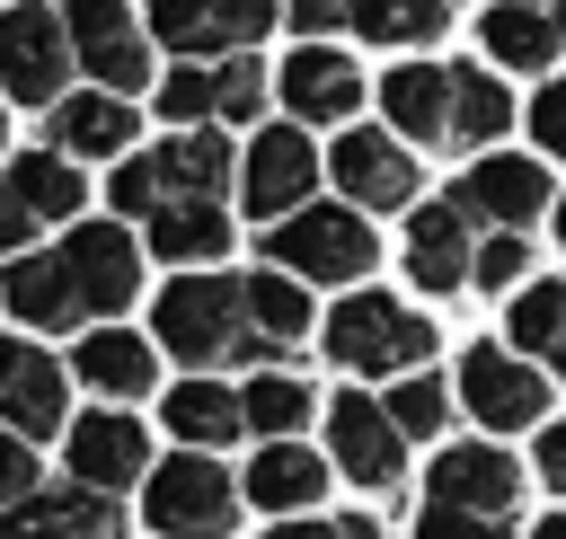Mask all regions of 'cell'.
Segmentation results:
<instances>
[{
  "label": "cell",
  "instance_id": "obj_1",
  "mask_svg": "<svg viewBox=\"0 0 566 539\" xmlns=\"http://www.w3.org/2000/svg\"><path fill=\"white\" fill-rule=\"evenodd\" d=\"M150 345L186 362V380H212V362H248V283L239 274H177L150 300Z\"/></svg>",
  "mask_w": 566,
  "mask_h": 539
},
{
  "label": "cell",
  "instance_id": "obj_2",
  "mask_svg": "<svg viewBox=\"0 0 566 539\" xmlns=\"http://www.w3.org/2000/svg\"><path fill=\"white\" fill-rule=\"evenodd\" d=\"M230 177H239V159H230V133H168L159 150H133L115 177H106V203L115 212H168V203H221L230 194Z\"/></svg>",
  "mask_w": 566,
  "mask_h": 539
},
{
  "label": "cell",
  "instance_id": "obj_3",
  "mask_svg": "<svg viewBox=\"0 0 566 539\" xmlns=\"http://www.w3.org/2000/svg\"><path fill=\"white\" fill-rule=\"evenodd\" d=\"M318 345H327L345 371H363V380H407V371L433 362V318L407 309V300H389V292H345V300L327 309Z\"/></svg>",
  "mask_w": 566,
  "mask_h": 539
},
{
  "label": "cell",
  "instance_id": "obj_4",
  "mask_svg": "<svg viewBox=\"0 0 566 539\" xmlns=\"http://www.w3.org/2000/svg\"><path fill=\"white\" fill-rule=\"evenodd\" d=\"M265 256L292 283H363L380 265V239H371V221L354 203H310V212H292V221L265 230Z\"/></svg>",
  "mask_w": 566,
  "mask_h": 539
},
{
  "label": "cell",
  "instance_id": "obj_5",
  "mask_svg": "<svg viewBox=\"0 0 566 539\" xmlns=\"http://www.w3.org/2000/svg\"><path fill=\"white\" fill-rule=\"evenodd\" d=\"M142 521H150L159 539H230V521H239V477H230L212 451H177V459L150 468Z\"/></svg>",
  "mask_w": 566,
  "mask_h": 539
},
{
  "label": "cell",
  "instance_id": "obj_6",
  "mask_svg": "<svg viewBox=\"0 0 566 539\" xmlns=\"http://www.w3.org/2000/svg\"><path fill=\"white\" fill-rule=\"evenodd\" d=\"M71 71H80V53H71L62 9L9 0L0 9V106H62L71 97Z\"/></svg>",
  "mask_w": 566,
  "mask_h": 539
},
{
  "label": "cell",
  "instance_id": "obj_7",
  "mask_svg": "<svg viewBox=\"0 0 566 539\" xmlns=\"http://www.w3.org/2000/svg\"><path fill=\"white\" fill-rule=\"evenodd\" d=\"M327 177H336V194H345L354 212H416V203H424L416 150H407L398 133H380V124H345L336 150H327Z\"/></svg>",
  "mask_w": 566,
  "mask_h": 539
},
{
  "label": "cell",
  "instance_id": "obj_8",
  "mask_svg": "<svg viewBox=\"0 0 566 539\" xmlns=\"http://www.w3.org/2000/svg\"><path fill=\"white\" fill-rule=\"evenodd\" d=\"M283 18V0H142V27L168 44V53H186V62H230V53H248L265 27Z\"/></svg>",
  "mask_w": 566,
  "mask_h": 539
},
{
  "label": "cell",
  "instance_id": "obj_9",
  "mask_svg": "<svg viewBox=\"0 0 566 539\" xmlns=\"http://www.w3.org/2000/svg\"><path fill=\"white\" fill-rule=\"evenodd\" d=\"M310 194H318V141L301 133V124H265L256 141H248V159H239V203H248V221H292V212H310Z\"/></svg>",
  "mask_w": 566,
  "mask_h": 539
},
{
  "label": "cell",
  "instance_id": "obj_10",
  "mask_svg": "<svg viewBox=\"0 0 566 539\" xmlns=\"http://www.w3.org/2000/svg\"><path fill=\"white\" fill-rule=\"evenodd\" d=\"M62 459H71V486H88V495H106V504H115L124 486H150V433H142L133 406H88V415H71Z\"/></svg>",
  "mask_w": 566,
  "mask_h": 539
},
{
  "label": "cell",
  "instance_id": "obj_11",
  "mask_svg": "<svg viewBox=\"0 0 566 539\" xmlns=\"http://www.w3.org/2000/svg\"><path fill=\"white\" fill-rule=\"evenodd\" d=\"M62 27H71L80 71H88L106 97H124V88L150 80V27H142L133 0H62Z\"/></svg>",
  "mask_w": 566,
  "mask_h": 539
},
{
  "label": "cell",
  "instance_id": "obj_12",
  "mask_svg": "<svg viewBox=\"0 0 566 539\" xmlns=\"http://www.w3.org/2000/svg\"><path fill=\"white\" fill-rule=\"evenodd\" d=\"M62 274H71V292H80V309H88V327H106L133 292H142V247H133V230L124 221H80V230H62Z\"/></svg>",
  "mask_w": 566,
  "mask_h": 539
},
{
  "label": "cell",
  "instance_id": "obj_13",
  "mask_svg": "<svg viewBox=\"0 0 566 539\" xmlns=\"http://www.w3.org/2000/svg\"><path fill=\"white\" fill-rule=\"evenodd\" d=\"M460 406L486 424V433H531L539 415H548V380L513 353V345H469L460 353Z\"/></svg>",
  "mask_w": 566,
  "mask_h": 539
},
{
  "label": "cell",
  "instance_id": "obj_14",
  "mask_svg": "<svg viewBox=\"0 0 566 539\" xmlns=\"http://www.w3.org/2000/svg\"><path fill=\"white\" fill-rule=\"evenodd\" d=\"M327 459H336V477H354V486L389 495V486L407 477V433L389 424V406H380V398L345 389V398H327Z\"/></svg>",
  "mask_w": 566,
  "mask_h": 539
},
{
  "label": "cell",
  "instance_id": "obj_15",
  "mask_svg": "<svg viewBox=\"0 0 566 539\" xmlns=\"http://www.w3.org/2000/svg\"><path fill=\"white\" fill-rule=\"evenodd\" d=\"M0 424L18 442L71 433V371L35 345V336H0Z\"/></svg>",
  "mask_w": 566,
  "mask_h": 539
},
{
  "label": "cell",
  "instance_id": "obj_16",
  "mask_svg": "<svg viewBox=\"0 0 566 539\" xmlns=\"http://www.w3.org/2000/svg\"><path fill=\"white\" fill-rule=\"evenodd\" d=\"M451 194H460V212H469V221H486L495 239H522V230L557 203L548 168H539V159H522V150H486V159H478Z\"/></svg>",
  "mask_w": 566,
  "mask_h": 539
},
{
  "label": "cell",
  "instance_id": "obj_17",
  "mask_svg": "<svg viewBox=\"0 0 566 539\" xmlns=\"http://www.w3.org/2000/svg\"><path fill=\"white\" fill-rule=\"evenodd\" d=\"M407 274H416V292H460V283H478V221L460 212V194L407 212Z\"/></svg>",
  "mask_w": 566,
  "mask_h": 539
},
{
  "label": "cell",
  "instance_id": "obj_18",
  "mask_svg": "<svg viewBox=\"0 0 566 539\" xmlns=\"http://www.w3.org/2000/svg\"><path fill=\"white\" fill-rule=\"evenodd\" d=\"M424 504H451V512H478V521H513L522 504V468L495 451V442H451L433 459V495Z\"/></svg>",
  "mask_w": 566,
  "mask_h": 539
},
{
  "label": "cell",
  "instance_id": "obj_19",
  "mask_svg": "<svg viewBox=\"0 0 566 539\" xmlns=\"http://www.w3.org/2000/svg\"><path fill=\"white\" fill-rule=\"evenodd\" d=\"M283 115L292 124H345L354 106H363V71H354V53H336V44H301V53H283Z\"/></svg>",
  "mask_w": 566,
  "mask_h": 539
},
{
  "label": "cell",
  "instance_id": "obj_20",
  "mask_svg": "<svg viewBox=\"0 0 566 539\" xmlns=\"http://www.w3.org/2000/svg\"><path fill=\"white\" fill-rule=\"evenodd\" d=\"M133 133H142V115L124 106V97H106V88H71L62 106H53V124H44V150H62L71 168L80 159H133Z\"/></svg>",
  "mask_w": 566,
  "mask_h": 539
},
{
  "label": "cell",
  "instance_id": "obj_21",
  "mask_svg": "<svg viewBox=\"0 0 566 539\" xmlns=\"http://www.w3.org/2000/svg\"><path fill=\"white\" fill-rule=\"evenodd\" d=\"M71 380H80V389H97L106 406H133V398H150V380H159V353H150V336L88 327V336L71 345Z\"/></svg>",
  "mask_w": 566,
  "mask_h": 539
},
{
  "label": "cell",
  "instance_id": "obj_22",
  "mask_svg": "<svg viewBox=\"0 0 566 539\" xmlns=\"http://www.w3.org/2000/svg\"><path fill=\"white\" fill-rule=\"evenodd\" d=\"M0 300H9V318L35 327V336H71V327H88V309H80V292H71V274H62L53 247L18 256V265L0 274Z\"/></svg>",
  "mask_w": 566,
  "mask_h": 539
},
{
  "label": "cell",
  "instance_id": "obj_23",
  "mask_svg": "<svg viewBox=\"0 0 566 539\" xmlns=\"http://www.w3.org/2000/svg\"><path fill=\"white\" fill-rule=\"evenodd\" d=\"M0 539H115V504L71 486V477H53L18 512H0Z\"/></svg>",
  "mask_w": 566,
  "mask_h": 539
},
{
  "label": "cell",
  "instance_id": "obj_24",
  "mask_svg": "<svg viewBox=\"0 0 566 539\" xmlns=\"http://www.w3.org/2000/svg\"><path fill=\"white\" fill-rule=\"evenodd\" d=\"M239 495H248V504H265V512H283V521H301V512L327 495V459H318L310 442H265V451L248 459Z\"/></svg>",
  "mask_w": 566,
  "mask_h": 539
},
{
  "label": "cell",
  "instance_id": "obj_25",
  "mask_svg": "<svg viewBox=\"0 0 566 539\" xmlns=\"http://www.w3.org/2000/svg\"><path fill=\"white\" fill-rule=\"evenodd\" d=\"M380 115L398 141H451V62H398L380 80Z\"/></svg>",
  "mask_w": 566,
  "mask_h": 539
},
{
  "label": "cell",
  "instance_id": "obj_26",
  "mask_svg": "<svg viewBox=\"0 0 566 539\" xmlns=\"http://www.w3.org/2000/svg\"><path fill=\"white\" fill-rule=\"evenodd\" d=\"M310 336V283L292 274H248V362H274Z\"/></svg>",
  "mask_w": 566,
  "mask_h": 539
},
{
  "label": "cell",
  "instance_id": "obj_27",
  "mask_svg": "<svg viewBox=\"0 0 566 539\" xmlns=\"http://www.w3.org/2000/svg\"><path fill=\"white\" fill-rule=\"evenodd\" d=\"M504 336H513V353L531 371H566V283L557 274L548 283H522L504 300Z\"/></svg>",
  "mask_w": 566,
  "mask_h": 539
},
{
  "label": "cell",
  "instance_id": "obj_28",
  "mask_svg": "<svg viewBox=\"0 0 566 539\" xmlns=\"http://www.w3.org/2000/svg\"><path fill=\"white\" fill-rule=\"evenodd\" d=\"M513 133V88L495 80V71H469V62H451V150H495Z\"/></svg>",
  "mask_w": 566,
  "mask_h": 539
},
{
  "label": "cell",
  "instance_id": "obj_29",
  "mask_svg": "<svg viewBox=\"0 0 566 539\" xmlns=\"http://www.w3.org/2000/svg\"><path fill=\"white\" fill-rule=\"evenodd\" d=\"M150 256L212 274V265L230 256V212H221V203H168V212H150Z\"/></svg>",
  "mask_w": 566,
  "mask_h": 539
},
{
  "label": "cell",
  "instance_id": "obj_30",
  "mask_svg": "<svg viewBox=\"0 0 566 539\" xmlns=\"http://www.w3.org/2000/svg\"><path fill=\"white\" fill-rule=\"evenodd\" d=\"M159 415H168V433H177L186 451H221V442H239V433H248L239 389H221V380H177V389L159 398Z\"/></svg>",
  "mask_w": 566,
  "mask_h": 539
},
{
  "label": "cell",
  "instance_id": "obj_31",
  "mask_svg": "<svg viewBox=\"0 0 566 539\" xmlns=\"http://www.w3.org/2000/svg\"><path fill=\"white\" fill-rule=\"evenodd\" d=\"M9 194H18L35 221H62V230H80V203H88V186H80V168H71L62 150H18V159H9Z\"/></svg>",
  "mask_w": 566,
  "mask_h": 539
},
{
  "label": "cell",
  "instance_id": "obj_32",
  "mask_svg": "<svg viewBox=\"0 0 566 539\" xmlns=\"http://www.w3.org/2000/svg\"><path fill=\"white\" fill-rule=\"evenodd\" d=\"M478 44L495 53V71H548L566 44H557V18L548 9H486Z\"/></svg>",
  "mask_w": 566,
  "mask_h": 539
},
{
  "label": "cell",
  "instance_id": "obj_33",
  "mask_svg": "<svg viewBox=\"0 0 566 539\" xmlns=\"http://www.w3.org/2000/svg\"><path fill=\"white\" fill-rule=\"evenodd\" d=\"M451 0H345V27L363 44H433Z\"/></svg>",
  "mask_w": 566,
  "mask_h": 539
},
{
  "label": "cell",
  "instance_id": "obj_34",
  "mask_svg": "<svg viewBox=\"0 0 566 539\" xmlns=\"http://www.w3.org/2000/svg\"><path fill=\"white\" fill-rule=\"evenodd\" d=\"M310 389L301 380H283V371H256L248 389H239V415H248V433L256 442H301V424H310Z\"/></svg>",
  "mask_w": 566,
  "mask_h": 539
},
{
  "label": "cell",
  "instance_id": "obj_35",
  "mask_svg": "<svg viewBox=\"0 0 566 539\" xmlns=\"http://www.w3.org/2000/svg\"><path fill=\"white\" fill-rule=\"evenodd\" d=\"M380 406H389V424H398L407 442H433V433L451 424V389H442L433 371H407V380H389V398H380Z\"/></svg>",
  "mask_w": 566,
  "mask_h": 539
},
{
  "label": "cell",
  "instance_id": "obj_36",
  "mask_svg": "<svg viewBox=\"0 0 566 539\" xmlns=\"http://www.w3.org/2000/svg\"><path fill=\"white\" fill-rule=\"evenodd\" d=\"M159 115H168V124H186V133H203V124L221 115V88H212V71H203V62H177V71L159 80Z\"/></svg>",
  "mask_w": 566,
  "mask_h": 539
},
{
  "label": "cell",
  "instance_id": "obj_37",
  "mask_svg": "<svg viewBox=\"0 0 566 539\" xmlns=\"http://www.w3.org/2000/svg\"><path fill=\"white\" fill-rule=\"evenodd\" d=\"M212 88H221V115H212V124H256V106H265V62H256V53H230V62L212 71Z\"/></svg>",
  "mask_w": 566,
  "mask_h": 539
},
{
  "label": "cell",
  "instance_id": "obj_38",
  "mask_svg": "<svg viewBox=\"0 0 566 539\" xmlns=\"http://www.w3.org/2000/svg\"><path fill=\"white\" fill-rule=\"evenodd\" d=\"M522 265H531V247L522 239H478V292H522Z\"/></svg>",
  "mask_w": 566,
  "mask_h": 539
},
{
  "label": "cell",
  "instance_id": "obj_39",
  "mask_svg": "<svg viewBox=\"0 0 566 539\" xmlns=\"http://www.w3.org/2000/svg\"><path fill=\"white\" fill-rule=\"evenodd\" d=\"M35 486H44V477H35V442H18V433L0 424V512H18Z\"/></svg>",
  "mask_w": 566,
  "mask_h": 539
},
{
  "label": "cell",
  "instance_id": "obj_40",
  "mask_svg": "<svg viewBox=\"0 0 566 539\" xmlns=\"http://www.w3.org/2000/svg\"><path fill=\"white\" fill-rule=\"evenodd\" d=\"M416 539H513V521H478V512L424 504V512H416Z\"/></svg>",
  "mask_w": 566,
  "mask_h": 539
},
{
  "label": "cell",
  "instance_id": "obj_41",
  "mask_svg": "<svg viewBox=\"0 0 566 539\" xmlns=\"http://www.w3.org/2000/svg\"><path fill=\"white\" fill-rule=\"evenodd\" d=\"M531 141H539L548 159H566V80H539V88H531Z\"/></svg>",
  "mask_w": 566,
  "mask_h": 539
},
{
  "label": "cell",
  "instance_id": "obj_42",
  "mask_svg": "<svg viewBox=\"0 0 566 539\" xmlns=\"http://www.w3.org/2000/svg\"><path fill=\"white\" fill-rule=\"evenodd\" d=\"M283 18L301 27V44H327V27H345V0H283Z\"/></svg>",
  "mask_w": 566,
  "mask_h": 539
},
{
  "label": "cell",
  "instance_id": "obj_43",
  "mask_svg": "<svg viewBox=\"0 0 566 539\" xmlns=\"http://www.w3.org/2000/svg\"><path fill=\"white\" fill-rule=\"evenodd\" d=\"M27 239H35V212L9 194V177H0V256H27Z\"/></svg>",
  "mask_w": 566,
  "mask_h": 539
},
{
  "label": "cell",
  "instance_id": "obj_44",
  "mask_svg": "<svg viewBox=\"0 0 566 539\" xmlns=\"http://www.w3.org/2000/svg\"><path fill=\"white\" fill-rule=\"evenodd\" d=\"M539 477L566 495V415H557V424H539Z\"/></svg>",
  "mask_w": 566,
  "mask_h": 539
},
{
  "label": "cell",
  "instance_id": "obj_45",
  "mask_svg": "<svg viewBox=\"0 0 566 539\" xmlns=\"http://www.w3.org/2000/svg\"><path fill=\"white\" fill-rule=\"evenodd\" d=\"M265 539H345V530H327V521H274Z\"/></svg>",
  "mask_w": 566,
  "mask_h": 539
},
{
  "label": "cell",
  "instance_id": "obj_46",
  "mask_svg": "<svg viewBox=\"0 0 566 539\" xmlns=\"http://www.w3.org/2000/svg\"><path fill=\"white\" fill-rule=\"evenodd\" d=\"M336 530H345V539H380V521H371V512H354V521H336Z\"/></svg>",
  "mask_w": 566,
  "mask_h": 539
},
{
  "label": "cell",
  "instance_id": "obj_47",
  "mask_svg": "<svg viewBox=\"0 0 566 539\" xmlns=\"http://www.w3.org/2000/svg\"><path fill=\"white\" fill-rule=\"evenodd\" d=\"M531 539H566V512H548V521H539V530H531Z\"/></svg>",
  "mask_w": 566,
  "mask_h": 539
},
{
  "label": "cell",
  "instance_id": "obj_48",
  "mask_svg": "<svg viewBox=\"0 0 566 539\" xmlns=\"http://www.w3.org/2000/svg\"><path fill=\"white\" fill-rule=\"evenodd\" d=\"M557 247H566V194H557Z\"/></svg>",
  "mask_w": 566,
  "mask_h": 539
},
{
  "label": "cell",
  "instance_id": "obj_49",
  "mask_svg": "<svg viewBox=\"0 0 566 539\" xmlns=\"http://www.w3.org/2000/svg\"><path fill=\"white\" fill-rule=\"evenodd\" d=\"M504 9H548V0H504Z\"/></svg>",
  "mask_w": 566,
  "mask_h": 539
},
{
  "label": "cell",
  "instance_id": "obj_50",
  "mask_svg": "<svg viewBox=\"0 0 566 539\" xmlns=\"http://www.w3.org/2000/svg\"><path fill=\"white\" fill-rule=\"evenodd\" d=\"M0 150H9V106H0Z\"/></svg>",
  "mask_w": 566,
  "mask_h": 539
},
{
  "label": "cell",
  "instance_id": "obj_51",
  "mask_svg": "<svg viewBox=\"0 0 566 539\" xmlns=\"http://www.w3.org/2000/svg\"><path fill=\"white\" fill-rule=\"evenodd\" d=\"M557 44H566V0H557Z\"/></svg>",
  "mask_w": 566,
  "mask_h": 539
}]
</instances>
